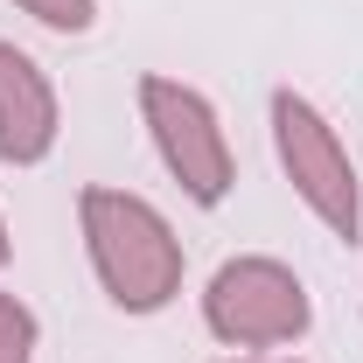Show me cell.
<instances>
[{"instance_id": "obj_1", "label": "cell", "mask_w": 363, "mask_h": 363, "mask_svg": "<svg viewBox=\"0 0 363 363\" xmlns=\"http://www.w3.org/2000/svg\"><path fill=\"white\" fill-rule=\"evenodd\" d=\"M77 238H84L98 294L119 315L175 308L182 279H189V252H182L161 203H147L133 189H112V182H84L77 189Z\"/></svg>"}, {"instance_id": "obj_2", "label": "cell", "mask_w": 363, "mask_h": 363, "mask_svg": "<svg viewBox=\"0 0 363 363\" xmlns=\"http://www.w3.org/2000/svg\"><path fill=\"white\" fill-rule=\"evenodd\" d=\"M266 126H272L279 175L301 196V210H308L328 238L357 245L363 238V175H357V161H350V147H342V133H335V119L321 112L308 91L279 84L272 105H266Z\"/></svg>"}, {"instance_id": "obj_3", "label": "cell", "mask_w": 363, "mask_h": 363, "mask_svg": "<svg viewBox=\"0 0 363 363\" xmlns=\"http://www.w3.org/2000/svg\"><path fill=\"white\" fill-rule=\"evenodd\" d=\"M203 328L224 342V350H294L308 328H315V294L308 279L272 259V252H238L210 272L203 286Z\"/></svg>"}, {"instance_id": "obj_4", "label": "cell", "mask_w": 363, "mask_h": 363, "mask_svg": "<svg viewBox=\"0 0 363 363\" xmlns=\"http://www.w3.org/2000/svg\"><path fill=\"white\" fill-rule=\"evenodd\" d=\"M140 126L154 140V161L168 168V182L196 210H217L238 189V154H230V133L210 105V91L182 84L168 70H147L140 77Z\"/></svg>"}, {"instance_id": "obj_5", "label": "cell", "mask_w": 363, "mask_h": 363, "mask_svg": "<svg viewBox=\"0 0 363 363\" xmlns=\"http://www.w3.org/2000/svg\"><path fill=\"white\" fill-rule=\"evenodd\" d=\"M63 140V98L49 70L0 35V168H43Z\"/></svg>"}, {"instance_id": "obj_6", "label": "cell", "mask_w": 363, "mask_h": 363, "mask_svg": "<svg viewBox=\"0 0 363 363\" xmlns=\"http://www.w3.org/2000/svg\"><path fill=\"white\" fill-rule=\"evenodd\" d=\"M35 350H43V321H35V308H28L21 294L0 286V363H35Z\"/></svg>"}, {"instance_id": "obj_7", "label": "cell", "mask_w": 363, "mask_h": 363, "mask_svg": "<svg viewBox=\"0 0 363 363\" xmlns=\"http://www.w3.org/2000/svg\"><path fill=\"white\" fill-rule=\"evenodd\" d=\"M14 14H28L49 35H91L98 28V0H7Z\"/></svg>"}, {"instance_id": "obj_8", "label": "cell", "mask_w": 363, "mask_h": 363, "mask_svg": "<svg viewBox=\"0 0 363 363\" xmlns=\"http://www.w3.org/2000/svg\"><path fill=\"white\" fill-rule=\"evenodd\" d=\"M7 259H14V230H7V217H0V272H7Z\"/></svg>"}, {"instance_id": "obj_9", "label": "cell", "mask_w": 363, "mask_h": 363, "mask_svg": "<svg viewBox=\"0 0 363 363\" xmlns=\"http://www.w3.org/2000/svg\"><path fill=\"white\" fill-rule=\"evenodd\" d=\"M224 363H266V357H224ZM279 363H301V357H279Z\"/></svg>"}]
</instances>
